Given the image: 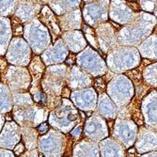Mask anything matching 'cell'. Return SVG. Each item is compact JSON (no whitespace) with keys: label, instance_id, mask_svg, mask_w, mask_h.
Here are the masks:
<instances>
[{"label":"cell","instance_id":"obj_1","mask_svg":"<svg viewBox=\"0 0 157 157\" xmlns=\"http://www.w3.org/2000/svg\"><path fill=\"white\" fill-rule=\"evenodd\" d=\"M69 67L65 64L48 67L40 82L41 90L48 97H58L61 94L66 83Z\"/></svg>","mask_w":157,"mask_h":157},{"label":"cell","instance_id":"obj_2","mask_svg":"<svg viewBox=\"0 0 157 157\" xmlns=\"http://www.w3.org/2000/svg\"><path fill=\"white\" fill-rule=\"evenodd\" d=\"M24 29L25 35L36 36L34 38L27 39V41L29 42L35 54L39 55L42 53V50L50 44L51 39L49 31L39 20L33 19L32 21L26 23Z\"/></svg>","mask_w":157,"mask_h":157},{"label":"cell","instance_id":"obj_3","mask_svg":"<svg viewBox=\"0 0 157 157\" xmlns=\"http://www.w3.org/2000/svg\"><path fill=\"white\" fill-rule=\"evenodd\" d=\"M1 79L14 93L27 90L31 84L29 74L23 67H8L2 74Z\"/></svg>","mask_w":157,"mask_h":157},{"label":"cell","instance_id":"obj_4","mask_svg":"<svg viewBox=\"0 0 157 157\" xmlns=\"http://www.w3.org/2000/svg\"><path fill=\"white\" fill-rule=\"evenodd\" d=\"M44 114H48V110L34 103L23 108H14L12 115L14 120L22 127H33L46 121L47 116H44Z\"/></svg>","mask_w":157,"mask_h":157},{"label":"cell","instance_id":"obj_5","mask_svg":"<svg viewBox=\"0 0 157 157\" xmlns=\"http://www.w3.org/2000/svg\"><path fill=\"white\" fill-rule=\"evenodd\" d=\"M109 0H98V1L86 5L83 9V16L86 24L90 26H98L105 23L108 18Z\"/></svg>","mask_w":157,"mask_h":157},{"label":"cell","instance_id":"obj_6","mask_svg":"<svg viewBox=\"0 0 157 157\" xmlns=\"http://www.w3.org/2000/svg\"><path fill=\"white\" fill-rule=\"evenodd\" d=\"M95 34L100 52L105 54L119 45L117 38L118 33L115 28L108 22L99 25L96 28Z\"/></svg>","mask_w":157,"mask_h":157},{"label":"cell","instance_id":"obj_7","mask_svg":"<svg viewBox=\"0 0 157 157\" xmlns=\"http://www.w3.org/2000/svg\"><path fill=\"white\" fill-rule=\"evenodd\" d=\"M42 7L44 6L37 2V0H18L13 16L22 24L28 23L38 17Z\"/></svg>","mask_w":157,"mask_h":157},{"label":"cell","instance_id":"obj_8","mask_svg":"<svg viewBox=\"0 0 157 157\" xmlns=\"http://www.w3.org/2000/svg\"><path fill=\"white\" fill-rule=\"evenodd\" d=\"M56 21L62 31H72L78 30L82 24V15L80 10L66 12L62 15H56Z\"/></svg>","mask_w":157,"mask_h":157},{"label":"cell","instance_id":"obj_9","mask_svg":"<svg viewBox=\"0 0 157 157\" xmlns=\"http://www.w3.org/2000/svg\"><path fill=\"white\" fill-rule=\"evenodd\" d=\"M38 16H40V22L42 25H45V27L52 33L53 39H58L60 34V29L56 21V15L50 10V8L48 6H44Z\"/></svg>","mask_w":157,"mask_h":157},{"label":"cell","instance_id":"obj_10","mask_svg":"<svg viewBox=\"0 0 157 157\" xmlns=\"http://www.w3.org/2000/svg\"><path fill=\"white\" fill-rule=\"evenodd\" d=\"M61 40L64 44L74 53H78L80 50L87 46L88 42L84 39V36L80 30H72L65 32L61 35Z\"/></svg>","mask_w":157,"mask_h":157},{"label":"cell","instance_id":"obj_11","mask_svg":"<svg viewBox=\"0 0 157 157\" xmlns=\"http://www.w3.org/2000/svg\"><path fill=\"white\" fill-rule=\"evenodd\" d=\"M68 86L73 90H75L76 83L79 80L80 86L81 87H89L92 84V79L90 77V75L86 73L83 72L82 69L76 67V66H72L69 67L68 70Z\"/></svg>","mask_w":157,"mask_h":157},{"label":"cell","instance_id":"obj_12","mask_svg":"<svg viewBox=\"0 0 157 157\" xmlns=\"http://www.w3.org/2000/svg\"><path fill=\"white\" fill-rule=\"evenodd\" d=\"M80 4V0H51L48 3L49 8L56 15H62L67 11H72L77 9Z\"/></svg>","mask_w":157,"mask_h":157},{"label":"cell","instance_id":"obj_13","mask_svg":"<svg viewBox=\"0 0 157 157\" xmlns=\"http://www.w3.org/2000/svg\"><path fill=\"white\" fill-rule=\"evenodd\" d=\"M11 26L8 19L0 18V56L6 53L8 47V41L11 38Z\"/></svg>","mask_w":157,"mask_h":157},{"label":"cell","instance_id":"obj_14","mask_svg":"<svg viewBox=\"0 0 157 157\" xmlns=\"http://www.w3.org/2000/svg\"><path fill=\"white\" fill-rule=\"evenodd\" d=\"M22 138L26 150H34L37 147L38 132L33 127H22Z\"/></svg>","mask_w":157,"mask_h":157},{"label":"cell","instance_id":"obj_15","mask_svg":"<svg viewBox=\"0 0 157 157\" xmlns=\"http://www.w3.org/2000/svg\"><path fill=\"white\" fill-rule=\"evenodd\" d=\"M140 53L142 56L150 59H156V34L151 35L149 39L139 46Z\"/></svg>","mask_w":157,"mask_h":157},{"label":"cell","instance_id":"obj_16","mask_svg":"<svg viewBox=\"0 0 157 157\" xmlns=\"http://www.w3.org/2000/svg\"><path fill=\"white\" fill-rule=\"evenodd\" d=\"M29 70L31 72V75L33 77V85L40 84V78L42 77V75H44V72L45 70V67L44 63H42V61L40 60V58L35 56L33 60L30 62Z\"/></svg>","mask_w":157,"mask_h":157},{"label":"cell","instance_id":"obj_17","mask_svg":"<svg viewBox=\"0 0 157 157\" xmlns=\"http://www.w3.org/2000/svg\"><path fill=\"white\" fill-rule=\"evenodd\" d=\"M14 108H23L34 104L33 99L28 93H20L16 92L13 95Z\"/></svg>","mask_w":157,"mask_h":157},{"label":"cell","instance_id":"obj_18","mask_svg":"<svg viewBox=\"0 0 157 157\" xmlns=\"http://www.w3.org/2000/svg\"><path fill=\"white\" fill-rule=\"evenodd\" d=\"M143 78L147 81L148 85H151L154 88L156 87V62L145 68L143 72Z\"/></svg>","mask_w":157,"mask_h":157},{"label":"cell","instance_id":"obj_19","mask_svg":"<svg viewBox=\"0 0 157 157\" xmlns=\"http://www.w3.org/2000/svg\"><path fill=\"white\" fill-rule=\"evenodd\" d=\"M84 27H85L84 31H85V36H86V40H87V42L89 41L90 44V45H92L95 49L100 51L99 45H98V41H97V39H96V37L94 35L93 29H92L91 27L86 25H84Z\"/></svg>","mask_w":157,"mask_h":157},{"label":"cell","instance_id":"obj_20","mask_svg":"<svg viewBox=\"0 0 157 157\" xmlns=\"http://www.w3.org/2000/svg\"><path fill=\"white\" fill-rule=\"evenodd\" d=\"M141 9L146 11H153L156 15V0H140Z\"/></svg>","mask_w":157,"mask_h":157},{"label":"cell","instance_id":"obj_21","mask_svg":"<svg viewBox=\"0 0 157 157\" xmlns=\"http://www.w3.org/2000/svg\"><path fill=\"white\" fill-rule=\"evenodd\" d=\"M105 80L103 78H99V79H96L95 82H93L94 86H95V90H97L99 92L101 93H104L105 91Z\"/></svg>","mask_w":157,"mask_h":157},{"label":"cell","instance_id":"obj_22","mask_svg":"<svg viewBox=\"0 0 157 157\" xmlns=\"http://www.w3.org/2000/svg\"><path fill=\"white\" fill-rule=\"evenodd\" d=\"M81 133H82V127H81V125L79 124V125H77V126L75 128L74 131L71 132L70 136H71V137H72L73 139H75V140H76V139L79 138Z\"/></svg>","mask_w":157,"mask_h":157},{"label":"cell","instance_id":"obj_23","mask_svg":"<svg viewBox=\"0 0 157 157\" xmlns=\"http://www.w3.org/2000/svg\"><path fill=\"white\" fill-rule=\"evenodd\" d=\"M48 128H49L48 124L46 122H44V123H41V124L39 125V127L37 128V132L40 133V135L41 134H44L48 130Z\"/></svg>","mask_w":157,"mask_h":157},{"label":"cell","instance_id":"obj_24","mask_svg":"<svg viewBox=\"0 0 157 157\" xmlns=\"http://www.w3.org/2000/svg\"><path fill=\"white\" fill-rule=\"evenodd\" d=\"M25 151V146L22 143H18V146H16V148L14 149V153L16 155L20 156L21 154H23Z\"/></svg>","mask_w":157,"mask_h":157},{"label":"cell","instance_id":"obj_25","mask_svg":"<svg viewBox=\"0 0 157 157\" xmlns=\"http://www.w3.org/2000/svg\"><path fill=\"white\" fill-rule=\"evenodd\" d=\"M19 157H38V152L36 150H31V151H28L25 153L21 154Z\"/></svg>","mask_w":157,"mask_h":157},{"label":"cell","instance_id":"obj_26","mask_svg":"<svg viewBox=\"0 0 157 157\" xmlns=\"http://www.w3.org/2000/svg\"><path fill=\"white\" fill-rule=\"evenodd\" d=\"M61 96L64 98H68L71 97V93H70V90L69 89H63L61 91Z\"/></svg>","mask_w":157,"mask_h":157},{"label":"cell","instance_id":"obj_27","mask_svg":"<svg viewBox=\"0 0 157 157\" xmlns=\"http://www.w3.org/2000/svg\"><path fill=\"white\" fill-rule=\"evenodd\" d=\"M127 157H138V155L135 152L134 149H131V150L128 151V155H127Z\"/></svg>","mask_w":157,"mask_h":157},{"label":"cell","instance_id":"obj_28","mask_svg":"<svg viewBox=\"0 0 157 157\" xmlns=\"http://www.w3.org/2000/svg\"><path fill=\"white\" fill-rule=\"evenodd\" d=\"M50 1H51V0H37V2H39L40 5H42V4H48Z\"/></svg>","mask_w":157,"mask_h":157},{"label":"cell","instance_id":"obj_29","mask_svg":"<svg viewBox=\"0 0 157 157\" xmlns=\"http://www.w3.org/2000/svg\"><path fill=\"white\" fill-rule=\"evenodd\" d=\"M126 1H131V2H135V1H136V0H126Z\"/></svg>","mask_w":157,"mask_h":157},{"label":"cell","instance_id":"obj_30","mask_svg":"<svg viewBox=\"0 0 157 157\" xmlns=\"http://www.w3.org/2000/svg\"><path fill=\"white\" fill-rule=\"evenodd\" d=\"M86 2H90V1H93V0H85Z\"/></svg>","mask_w":157,"mask_h":157},{"label":"cell","instance_id":"obj_31","mask_svg":"<svg viewBox=\"0 0 157 157\" xmlns=\"http://www.w3.org/2000/svg\"><path fill=\"white\" fill-rule=\"evenodd\" d=\"M40 157H44V156H42V155H41V154H40Z\"/></svg>","mask_w":157,"mask_h":157}]
</instances>
